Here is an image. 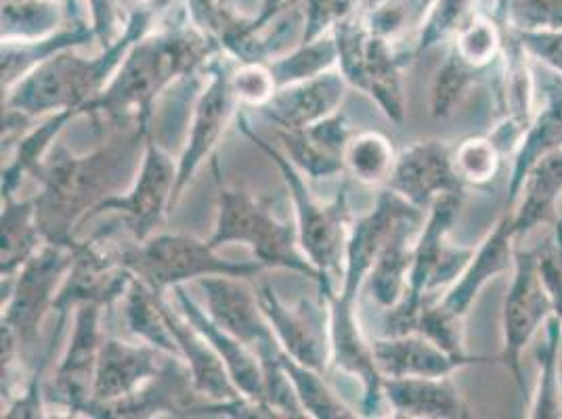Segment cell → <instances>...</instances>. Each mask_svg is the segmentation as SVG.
<instances>
[{"mask_svg":"<svg viewBox=\"0 0 562 419\" xmlns=\"http://www.w3.org/2000/svg\"><path fill=\"white\" fill-rule=\"evenodd\" d=\"M2 248H0V278L2 287L15 280L25 262L34 257L47 241L36 220L34 197L2 200Z\"/></svg>","mask_w":562,"mask_h":419,"instance_id":"f1b7e54d","label":"cell"},{"mask_svg":"<svg viewBox=\"0 0 562 419\" xmlns=\"http://www.w3.org/2000/svg\"><path fill=\"white\" fill-rule=\"evenodd\" d=\"M198 285L206 298V313L221 329L252 349L278 340L260 308L257 290L246 283V278L212 275L198 280Z\"/></svg>","mask_w":562,"mask_h":419,"instance_id":"d6986e66","label":"cell"},{"mask_svg":"<svg viewBox=\"0 0 562 419\" xmlns=\"http://www.w3.org/2000/svg\"><path fill=\"white\" fill-rule=\"evenodd\" d=\"M166 321L181 349V356L188 363L189 372L193 377L195 388L204 396L218 403H234V400H248L244 398L239 388L235 386L232 375L227 372V365L218 356V352L212 349L211 342L189 324L188 319L179 313H172V306L162 298Z\"/></svg>","mask_w":562,"mask_h":419,"instance_id":"603a6c76","label":"cell"},{"mask_svg":"<svg viewBox=\"0 0 562 419\" xmlns=\"http://www.w3.org/2000/svg\"><path fill=\"white\" fill-rule=\"evenodd\" d=\"M223 55V53H221ZM221 55L206 68V82L198 93L193 116L189 124L186 149L177 162V183L172 193V208L183 195L200 166L211 160L214 147L237 114V97L232 87V61H223Z\"/></svg>","mask_w":562,"mask_h":419,"instance_id":"7c38bea8","label":"cell"},{"mask_svg":"<svg viewBox=\"0 0 562 419\" xmlns=\"http://www.w3.org/2000/svg\"><path fill=\"white\" fill-rule=\"evenodd\" d=\"M481 73L483 71L474 70L469 64H464L451 48L443 68L437 71V78L432 84L430 114L435 117L451 116L456 105L464 99V94L469 93L470 87H474Z\"/></svg>","mask_w":562,"mask_h":419,"instance_id":"74e56055","label":"cell"},{"mask_svg":"<svg viewBox=\"0 0 562 419\" xmlns=\"http://www.w3.org/2000/svg\"><path fill=\"white\" fill-rule=\"evenodd\" d=\"M87 418H269L250 400L218 403L202 395L183 356H168L162 372L149 380L135 395L110 405H94Z\"/></svg>","mask_w":562,"mask_h":419,"instance_id":"52a82bcc","label":"cell"},{"mask_svg":"<svg viewBox=\"0 0 562 419\" xmlns=\"http://www.w3.org/2000/svg\"><path fill=\"white\" fill-rule=\"evenodd\" d=\"M237 128L244 137L252 140L258 149L278 166L283 177L285 189L292 200V212L299 225V239L305 257L319 271L317 292L326 298H334L342 278L347 248L351 237V208H349V185L351 177H345L336 197L324 204L313 197L305 183V174L283 156L278 147L262 139L252 128L246 114L237 116Z\"/></svg>","mask_w":562,"mask_h":419,"instance_id":"277c9868","label":"cell"},{"mask_svg":"<svg viewBox=\"0 0 562 419\" xmlns=\"http://www.w3.org/2000/svg\"><path fill=\"white\" fill-rule=\"evenodd\" d=\"M91 4V25H93L94 36L103 48H110L117 38L122 36L124 30H120V13H117L116 0H89Z\"/></svg>","mask_w":562,"mask_h":419,"instance_id":"c3c4849f","label":"cell"},{"mask_svg":"<svg viewBox=\"0 0 562 419\" xmlns=\"http://www.w3.org/2000/svg\"><path fill=\"white\" fill-rule=\"evenodd\" d=\"M416 331L453 356H469L462 344V317L451 315L443 304L435 303L432 298L422 304Z\"/></svg>","mask_w":562,"mask_h":419,"instance_id":"b9f144b4","label":"cell"},{"mask_svg":"<svg viewBox=\"0 0 562 419\" xmlns=\"http://www.w3.org/2000/svg\"><path fill=\"white\" fill-rule=\"evenodd\" d=\"M57 0H2V43L36 41L61 27Z\"/></svg>","mask_w":562,"mask_h":419,"instance_id":"d590c367","label":"cell"},{"mask_svg":"<svg viewBox=\"0 0 562 419\" xmlns=\"http://www.w3.org/2000/svg\"><path fill=\"white\" fill-rule=\"evenodd\" d=\"M172 292H175V301L181 308V315L211 342L212 349L218 352L241 396L258 405L260 409H265L269 418H273L271 409L265 403V373H262L257 350L216 326L211 315L195 304L183 285L172 287Z\"/></svg>","mask_w":562,"mask_h":419,"instance_id":"ffe728a7","label":"cell"},{"mask_svg":"<svg viewBox=\"0 0 562 419\" xmlns=\"http://www.w3.org/2000/svg\"><path fill=\"white\" fill-rule=\"evenodd\" d=\"M221 53V41L193 22L149 32L128 50L110 84L82 107V116L101 133L105 124L116 131L137 124L149 133L158 97L179 80L204 76Z\"/></svg>","mask_w":562,"mask_h":419,"instance_id":"7a4b0ae2","label":"cell"},{"mask_svg":"<svg viewBox=\"0 0 562 419\" xmlns=\"http://www.w3.org/2000/svg\"><path fill=\"white\" fill-rule=\"evenodd\" d=\"M349 82L340 70H329L317 78L278 89L273 99L258 110L280 131H301L340 112Z\"/></svg>","mask_w":562,"mask_h":419,"instance_id":"ac0fdd59","label":"cell"},{"mask_svg":"<svg viewBox=\"0 0 562 419\" xmlns=\"http://www.w3.org/2000/svg\"><path fill=\"white\" fill-rule=\"evenodd\" d=\"M97 41L93 25L74 18L70 24L61 25L57 32L36 38V41H7L2 43L0 53V73H2V91L13 89L22 78L34 68L45 64L57 53L80 48Z\"/></svg>","mask_w":562,"mask_h":419,"instance_id":"83f0119b","label":"cell"},{"mask_svg":"<svg viewBox=\"0 0 562 419\" xmlns=\"http://www.w3.org/2000/svg\"><path fill=\"white\" fill-rule=\"evenodd\" d=\"M499 154L492 137H470L453 149V166L464 183L487 185L499 170Z\"/></svg>","mask_w":562,"mask_h":419,"instance_id":"60d3db41","label":"cell"},{"mask_svg":"<svg viewBox=\"0 0 562 419\" xmlns=\"http://www.w3.org/2000/svg\"><path fill=\"white\" fill-rule=\"evenodd\" d=\"M71 260V248L45 244L25 262L15 280L2 287L0 326L15 333L25 363H32L30 359L41 342V329L55 310V298L70 271Z\"/></svg>","mask_w":562,"mask_h":419,"instance_id":"9c48e42d","label":"cell"},{"mask_svg":"<svg viewBox=\"0 0 562 419\" xmlns=\"http://www.w3.org/2000/svg\"><path fill=\"white\" fill-rule=\"evenodd\" d=\"M280 139L288 160L311 181L347 174L345 151L351 131L340 112L301 131H280Z\"/></svg>","mask_w":562,"mask_h":419,"instance_id":"44dd1931","label":"cell"},{"mask_svg":"<svg viewBox=\"0 0 562 419\" xmlns=\"http://www.w3.org/2000/svg\"><path fill=\"white\" fill-rule=\"evenodd\" d=\"M516 43L562 76V30H518Z\"/></svg>","mask_w":562,"mask_h":419,"instance_id":"bcb514c9","label":"cell"},{"mask_svg":"<svg viewBox=\"0 0 562 419\" xmlns=\"http://www.w3.org/2000/svg\"><path fill=\"white\" fill-rule=\"evenodd\" d=\"M218 7L221 4L216 0H188L189 20L204 32L216 36Z\"/></svg>","mask_w":562,"mask_h":419,"instance_id":"681fc988","label":"cell"},{"mask_svg":"<svg viewBox=\"0 0 562 419\" xmlns=\"http://www.w3.org/2000/svg\"><path fill=\"white\" fill-rule=\"evenodd\" d=\"M232 87L239 105L260 110L278 93L276 76L269 64H237L232 68Z\"/></svg>","mask_w":562,"mask_h":419,"instance_id":"7bdbcfd3","label":"cell"},{"mask_svg":"<svg viewBox=\"0 0 562 419\" xmlns=\"http://www.w3.org/2000/svg\"><path fill=\"white\" fill-rule=\"evenodd\" d=\"M177 183V163L156 140L147 137L139 172L126 193L105 200L94 210L91 218L117 212L122 225L135 241H145L162 225L166 214L172 210V193ZM89 218V220H91Z\"/></svg>","mask_w":562,"mask_h":419,"instance_id":"4fadbf2b","label":"cell"},{"mask_svg":"<svg viewBox=\"0 0 562 419\" xmlns=\"http://www.w3.org/2000/svg\"><path fill=\"white\" fill-rule=\"evenodd\" d=\"M170 2L172 0H149L139 4L116 43L103 48L93 59L78 57L74 48L57 53L7 91L2 110L20 112L30 120L66 110H78L82 116V107L110 84L128 50L151 32V25Z\"/></svg>","mask_w":562,"mask_h":419,"instance_id":"3957f363","label":"cell"},{"mask_svg":"<svg viewBox=\"0 0 562 419\" xmlns=\"http://www.w3.org/2000/svg\"><path fill=\"white\" fill-rule=\"evenodd\" d=\"M403 66H407V61L398 50H393L389 38L370 34L363 64L351 84L361 93L370 94L384 116L395 124H403L405 120V91L401 78Z\"/></svg>","mask_w":562,"mask_h":419,"instance_id":"4316f807","label":"cell"},{"mask_svg":"<svg viewBox=\"0 0 562 419\" xmlns=\"http://www.w3.org/2000/svg\"><path fill=\"white\" fill-rule=\"evenodd\" d=\"M165 294L154 292L145 281L135 278L128 292L120 301L122 306V324L145 344L181 356V349L168 327L165 308H162Z\"/></svg>","mask_w":562,"mask_h":419,"instance_id":"f546056e","label":"cell"},{"mask_svg":"<svg viewBox=\"0 0 562 419\" xmlns=\"http://www.w3.org/2000/svg\"><path fill=\"white\" fill-rule=\"evenodd\" d=\"M464 195H439L428 208V218L422 223L416 239L412 267L407 273L405 294L397 306L384 313V336H403L416 331L422 304L432 298V292L443 287L464 273L472 260L469 248H451L446 237L462 208Z\"/></svg>","mask_w":562,"mask_h":419,"instance_id":"8992f818","label":"cell"},{"mask_svg":"<svg viewBox=\"0 0 562 419\" xmlns=\"http://www.w3.org/2000/svg\"><path fill=\"white\" fill-rule=\"evenodd\" d=\"M472 0H437L424 15V24L420 27L418 38L414 41V47L407 50L409 64L418 59L422 53L437 47L443 43L449 34L458 32L464 25V18L469 13Z\"/></svg>","mask_w":562,"mask_h":419,"instance_id":"f35d334b","label":"cell"},{"mask_svg":"<svg viewBox=\"0 0 562 419\" xmlns=\"http://www.w3.org/2000/svg\"><path fill=\"white\" fill-rule=\"evenodd\" d=\"M435 2H437V0H422L420 18H424V13H426V11H428V9H430Z\"/></svg>","mask_w":562,"mask_h":419,"instance_id":"816d5d0a","label":"cell"},{"mask_svg":"<svg viewBox=\"0 0 562 419\" xmlns=\"http://www.w3.org/2000/svg\"><path fill=\"white\" fill-rule=\"evenodd\" d=\"M561 319L550 315L546 319L543 338L536 349L541 365V386L538 403L533 407L536 418H557L559 416V340H561Z\"/></svg>","mask_w":562,"mask_h":419,"instance_id":"8d00e7d4","label":"cell"},{"mask_svg":"<svg viewBox=\"0 0 562 419\" xmlns=\"http://www.w3.org/2000/svg\"><path fill=\"white\" fill-rule=\"evenodd\" d=\"M294 2H299V0H265V2H262V9H260V13H258V18H255V20H246V22H244V30H246V32H258V30H262L265 25L271 24V22L280 15L281 11H285V9L292 7Z\"/></svg>","mask_w":562,"mask_h":419,"instance_id":"f907efd6","label":"cell"},{"mask_svg":"<svg viewBox=\"0 0 562 419\" xmlns=\"http://www.w3.org/2000/svg\"><path fill=\"white\" fill-rule=\"evenodd\" d=\"M280 361L283 370L288 373L299 400L305 409L306 418L317 419H352L359 414L347 407L336 393L329 388L324 380V373L315 372L299 363L294 356H290L280 347Z\"/></svg>","mask_w":562,"mask_h":419,"instance_id":"d6a6232c","label":"cell"},{"mask_svg":"<svg viewBox=\"0 0 562 419\" xmlns=\"http://www.w3.org/2000/svg\"><path fill=\"white\" fill-rule=\"evenodd\" d=\"M424 223V212H412L401 216L389 239L384 241L370 273V294L374 303L389 310L397 306L405 294L407 273L412 267L416 239Z\"/></svg>","mask_w":562,"mask_h":419,"instance_id":"cb8c5ba5","label":"cell"},{"mask_svg":"<svg viewBox=\"0 0 562 419\" xmlns=\"http://www.w3.org/2000/svg\"><path fill=\"white\" fill-rule=\"evenodd\" d=\"M103 306L85 303L76 306L74 333L53 382L45 386V398L66 411L68 418H85L93 400L94 375L103 344Z\"/></svg>","mask_w":562,"mask_h":419,"instance_id":"5bb4252c","label":"cell"},{"mask_svg":"<svg viewBox=\"0 0 562 419\" xmlns=\"http://www.w3.org/2000/svg\"><path fill=\"white\" fill-rule=\"evenodd\" d=\"M384 400L401 418H469L453 382L443 377H384Z\"/></svg>","mask_w":562,"mask_h":419,"instance_id":"d4e9b609","label":"cell"},{"mask_svg":"<svg viewBox=\"0 0 562 419\" xmlns=\"http://www.w3.org/2000/svg\"><path fill=\"white\" fill-rule=\"evenodd\" d=\"M516 273L504 304V354L502 361L525 393L520 354L538 327L554 313L550 294L539 275L538 250H515Z\"/></svg>","mask_w":562,"mask_h":419,"instance_id":"9a60e30c","label":"cell"},{"mask_svg":"<svg viewBox=\"0 0 562 419\" xmlns=\"http://www.w3.org/2000/svg\"><path fill=\"white\" fill-rule=\"evenodd\" d=\"M395 162L393 143L374 131L352 135L345 151L347 174L366 186L386 185Z\"/></svg>","mask_w":562,"mask_h":419,"instance_id":"836d02e7","label":"cell"},{"mask_svg":"<svg viewBox=\"0 0 562 419\" xmlns=\"http://www.w3.org/2000/svg\"><path fill=\"white\" fill-rule=\"evenodd\" d=\"M539 275L562 326V244L557 237L539 248Z\"/></svg>","mask_w":562,"mask_h":419,"instance_id":"7dc6e473","label":"cell"},{"mask_svg":"<svg viewBox=\"0 0 562 419\" xmlns=\"http://www.w3.org/2000/svg\"><path fill=\"white\" fill-rule=\"evenodd\" d=\"M124 267L131 269L154 292L168 290L212 275L255 278L265 267L258 260L234 262L218 257L209 241L191 235H151L145 241H131L124 250Z\"/></svg>","mask_w":562,"mask_h":419,"instance_id":"ba28073f","label":"cell"},{"mask_svg":"<svg viewBox=\"0 0 562 419\" xmlns=\"http://www.w3.org/2000/svg\"><path fill=\"white\" fill-rule=\"evenodd\" d=\"M464 185L453 166V151L443 140L430 139L418 140L398 154L384 189L414 208L428 210L439 195H464Z\"/></svg>","mask_w":562,"mask_h":419,"instance_id":"2e32d148","label":"cell"},{"mask_svg":"<svg viewBox=\"0 0 562 419\" xmlns=\"http://www.w3.org/2000/svg\"><path fill=\"white\" fill-rule=\"evenodd\" d=\"M76 117H80L78 110L50 114L41 126L32 128L15 143L13 160L2 168V200L15 197L25 177H30V174L34 177L38 172V168L47 160L48 151L57 139V135Z\"/></svg>","mask_w":562,"mask_h":419,"instance_id":"1f68e13d","label":"cell"},{"mask_svg":"<svg viewBox=\"0 0 562 419\" xmlns=\"http://www.w3.org/2000/svg\"><path fill=\"white\" fill-rule=\"evenodd\" d=\"M149 133L140 126L120 128L87 156L71 154L66 145H53L34 179L36 220L47 244L76 248V229L82 227L105 200L133 185Z\"/></svg>","mask_w":562,"mask_h":419,"instance_id":"6da1fadb","label":"cell"},{"mask_svg":"<svg viewBox=\"0 0 562 419\" xmlns=\"http://www.w3.org/2000/svg\"><path fill=\"white\" fill-rule=\"evenodd\" d=\"M375 365L384 377H443L481 356H453L420 331L382 336L372 342Z\"/></svg>","mask_w":562,"mask_h":419,"instance_id":"7402d4cb","label":"cell"},{"mask_svg":"<svg viewBox=\"0 0 562 419\" xmlns=\"http://www.w3.org/2000/svg\"><path fill=\"white\" fill-rule=\"evenodd\" d=\"M520 191L525 193L522 202L513 212L516 235L527 234L554 216V204L562 191V149L543 156L527 174Z\"/></svg>","mask_w":562,"mask_h":419,"instance_id":"4dcf8cb0","label":"cell"},{"mask_svg":"<svg viewBox=\"0 0 562 419\" xmlns=\"http://www.w3.org/2000/svg\"><path fill=\"white\" fill-rule=\"evenodd\" d=\"M518 30H562V0H513Z\"/></svg>","mask_w":562,"mask_h":419,"instance_id":"f6af8a7d","label":"cell"},{"mask_svg":"<svg viewBox=\"0 0 562 419\" xmlns=\"http://www.w3.org/2000/svg\"><path fill=\"white\" fill-rule=\"evenodd\" d=\"M368 0H305L306 25L303 43L331 32L336 25L366 9Z\"/></svg>","mask_w":562,"mask_h":419,"instance_id":"ee69618b","label":"cell"},{"mask_svg":"<svg viewBox=\"0 0 562 419\" xmlns=\"http://www.w3.org/2000/svg\"><path fill=\"white\" fill-rule=\"evenodd\" d=\"M515 237L513 212L506 210V214L497 223L495 231L483 241L479 252L472 254L469 267L462 273V280L458 281L447 292L443 301H439L446 306V310H449L456 317H464V313L469 310L474 296L479 294V290L492 278H495L497 273L508 271L510 262L515 260V252H513V239Z\"/></svg>","mask_w":562,"mask_h":419,"instance_id":"484cf974","label":"cell"},{"mask_svg":"<svg viewBox=\"0 0 562 419\" xmlns=\"http://www.w3.org/2000/svg\"><path fill=\"white\" fill-rule=\"evenodd\" d=\"M456 34H458L453 43L456 55L474 70H487L493 59L497 57L499 45H502L497 25L476 15V18H470L469 22H464Z\"/></svg>","mask_w":562,"mask_h":419,"instance_id":"ab89813d","label":"cell"},{"mask_svg":"<svg viewBox=\"0 0 562 419\" xmlns=\"http://www.w3.org/2000/svg\"><path fill=\"white\" fill-rule=\"evenodd\" d=\"M133 241L122 220L101 229L74 248V260L66 281L55 298L53 315H70L71 308L85 303L116 308L135 273L124 267V250Z\"/></svg>","mask_w":562,"mask_h":419,"instance_id":"30bf717a","label":"cell"},{"mask_svg":"<svg viewBox=\"0 0 562 419\" xmlns=\"http://www.w3.org/2000/svg\"><path fill=\"white\" fill-rule=\"evenodd\" d=\"M168 356L175 354L162 352L145 342L133 344L120 338H103L94 375L93 400L89 409L94 405H110L135 395L149 380L162 372Z\"/></svg>","mask_w":562,"mask_h":419,"instance_id":"e0dca14e","label":"cell"},{"mask_svg":"<svg viewBox=\"0 0 562 419\" xmlns=\"http://www.w3.org/2000/svg\"><path fill=\"white\" fill-rule=\"evenodd\" d=\"M257 292L260 308L281 349L315 372H328L331 363V310L328 298L317 292L315 298L285 303L269 283H262Z\"/></svg>","mask_w":562,"mask_h":419,"instance_id":"8fae6325","label":"cell"},{"mask_svg":"<svg viewBox=\"0 0 562 419\" xmlns=\"http://www.w3.org/2000/svg\"><path fill=\"white\" fill-rule=\"evenodd\" d=\"M211 168L218 191L216 225L209 239L212 248L218 250L227 244H246L265 269L294 271L317 285L319 271L301 248L296 218L281 216L278 210L290 200L288 189L278 197H258L246 189L225 185L216 158H211Z\"/></svg>","mask_w":562,"mask_h":419,"instance_id":"5b68a950","label":"cell"},{"mask_svg":"<svg viewBox=\"0 0 562 419\" xmlns=\"http://www.w3.org/2000/svg\"><path fill=\"white\" fill-rule=\"evenodd\" d=\"M338 66V45L334 32H328L311 43H301L280 59L271 61L269 68L276 76L278 87L296 84L303 80L317 78Z\"/></svg>","mask_w":562,"mask_h":419,"instance_id":"e575fe53","label":"cell"}]
</instances>
